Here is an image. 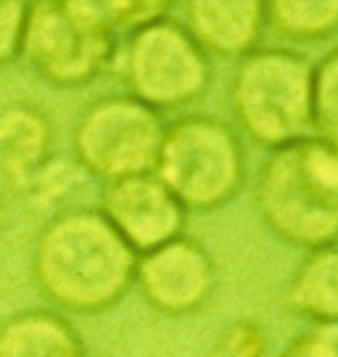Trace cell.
Listing matches in <instances>:
<instances>
[{
  "label": "cell",
  "instance_id": "1",
  "mask_svg": "<svg viewBox=\"0 0 338 357\" xmlns=\"http://www.w3.org/2000/svg\"><path fill=\"white\" fill-rule=\"evenodd\" d=\"M138 255L98 209L53 217L35 252L40 289L72 312H103L122 302L135 281Z\"/></svg>",
  "mask_w": 338,
  "mask_h": 357
},
{
  "label": "cell",
  "instance_id": "2",
  "mask_svg": "<svg viewBox=\"0 0 338 357\" xmlns=\"http://www.w3.org/2000/svg\"><path fill=\"white\" fill-rule=\"evenodd\" d=\"M254 206L277 241L304 252L338 243V151L314 135L272 149Z\"/></svg>",
  "mask_w": 338,
  "mask_h": 357
},
{
  "label": "cell",
  "instance_id": "3",
  "mask_svg": "<svg viewBox=\"0 0 338 357\" xmlns=\"http://www.w3.org/2000/svg\"><path fill=\"white\" fill-rule=\"evenodd\" d=\"M312 66L293 48H256L238 59L230 109L249 141L272 151L312 135Z\"/></svg>",
  "mask_w": 338,
  "mask_h": 357
},
{
  "label": "cell",
  "instance_id": "4",
  "mask_svg": "<svg viewBox=\"0 0 338 357\" xmlns=\"http://www.w3.org/2000/svg\"><path fill=\"white\" fill-rule=\"evenodd\" d=\"M153 175L190 212L227 206L246 183V151L238 132L209 114L177 116L164 128Z\"/></svg>",
  "mask_w": 338,
  "mask_h": 357
},
{
  "label": "cell",
  "instance_id": "5",
  "mask_svg": "<svg viewBox=\"0 0 338 357\" xmlns=\"http://www.w3.org/2000/svg\"><path fill=\"white\" fill-rule=\"evenodd\" d=\"M22 51L48 82L79 88L112 64L116 40L100 0H35L26 6Z\"/></svg>",
  "mask_w": 338,
  "mask_h": 357
},
{
  "label": "cell",
  "instance_id": "6",
  "mask_svg": "<svg viewBox=\"0 0 338 357\" xmlns=\"http://www.w3.org/2000/svg\"><path fill=\"white\" fill-rule=\"evenodd\" d=\"M112 64L119 69L127 96L159 114L199 101L214 79L212 56L185 24L172 19L130 32Z\"/></svg>",
  "mask_w": 338,
  "mask_h": 357
},
{
  "label": "cell",
  "instance_id": "7",
  "mask_svg": "<svg viewBox=\"0 0 338 357\" xmlns=\"http://www.w3.org/2000/svg\"><path fill=\"white\" fill-rule=\"evenodd\" d=\"M167 122L132 96H106L90 103L75 128L79 167L106 185L153 172Z\"/></svg>",
  "mask_w": 338,
  "mask_h": 357
},
{
  "label": "cell",
  "instance_id": "8",
  "mask_svg": "<svg viewBox=\"0 0 338 357\" xmlns=\"http://www.w3.org/2000/svg\"><path fill=\"white\" fill-rule=\"evenodd\" d=\"M143 299L169 318L193 315L212 302L217 291V265L209 249L183 233L138 257L135 281Z\"/></svg>",
  "mask_w": 338,
  "mask_h": 357
},
{
  "label": "cell",
  "instance_id": "9",
  "mask_svg": "<svg viewBox=\"0 0 338 357\" xmlns=\"http://www.w3.org/2000/svg\"><path fill=\"white\" fill-rule=\"evenodd\" d=\"M98 212L138 257L183 236L190 217L153 172L109 183Z\"/></svg>",
  "mask_w": 338,
  "mask_h": 357
},
{
  "label": "cell",
  "instance_id": "10",
  "mask_svg": "<svg viewBox=\"0 0 338 357\" xmlns=\"http://www.w3.org/2000/svg\"><path fill=\"white\" fill-rule=\"evenodd\" d=\"M185 29L217 59L256 51L267 29L264 0H185Z\"/></svg>",
  "mask_w": 338,
  "mask_h": 357
},
{
  "label": "cell",
  "instance_id": "11",
  "mask_svg": "<svg viewBox=\"0 0 338 357\" xmlns=\"http://www.w3.org/2000/svg\"><path fill=\"white\" fill-rule=\"evenodd\" d=\"M283 305L309 326H338V243L301 257L283 289Z\"/></svg>",
  "mask_w": 338,
  "mask_h": 357
},
{
  "label": "cell",
  "instance_id": "12",
  "mask_svg": "<svg viewBox=\"0 0 338 357\" xmlns=\"http://www.w3.org/2000/svg\"><path fill=\"white\" fill-rule=\"evenodd\" d=\"M0 357H85V347L61 315L26 312L0 328Z\"/></svg>",
  "mask_w": 338,
  "mask_h": 357
},
{
  "label": "cell",
  "instance_id": "13",
  "mask_svg": "<svg viewBox=\"0 0 338 357\" xmlns=\"http://www.w3.org/2000/svg\"><path fill=\"white\" fill-rule=\"evenodd\" d=\"M50 149V125L38 109H8L0 114V156L8 175L29 180Z\"/></svg>",
  "mask_w": 338,
  "mask_h": 357
},
{
  "label": "cell",
  "instance_id": "14",
  "mask_svg": "<svg viewBox=\"0 0 338 357\" xmlns=\"http://www.w3.org/2000/svg\"><path fill=\"white\" fill-rule=\"evenodd\" d=\"M267 24L293 43H320L338 35V0H264Z\"/></svg>",
  "mask_w": 338,
  "mask_h": 357
},
{
  "label": "cell",
  "instance_id": "15",
  "mask_svg": "<svg viewBox=\"0 0 338 357\" xmlns=\"http://www.w3.org/2000/svg\"><path fill=\"white\" fill-rule=\"evenodd\" d=\"M312 135L338 151V48L312 66Z\"/></svg>",
  "mask_w": 338,
  "mask_h": 357
},
{
  "label": "cell",
  "instance_id": "16",
  "mask_svg": "<svg viewBox=\"0 0 338 357\" xmlns=\"http://www.w3.org/2000/svg\"><path fill=\"white\" fill-rule=\"evenodd\" d=\"M270 342L262 323L254 318L230 320L209 349V357H267Z\"/></svg>",
  "mask_w": 338,
  "mask_h": 357
},
{
  "label": "cell",
  "instance_id": "17",
  "mask_svg": "<svg viewBox=\"0 0 338 357\" xmlns=\"http://www.w3.org/2000/svg\"><path fill=\"white\" fill-rule=\"evenodd\" d=\"M177 0H100L103 13L114 29L135 32L169 19Z\"/></svg>",
  "mask_w": 338,
  "mask_h": 357
},
{
  "label": "cell",
  "instance_id": "18",
  "mask_svg": "<svg viewBox=\"0 0 338 357\" xmlns=\"http://www.w3.org/2000/svg\"><path fill=\"white\" fill-rule=\"evenodd\" d=\"M280 357H338V326H309L283 347Z\"/></svg>",
  "mask_w": 338,
  "mask_h": 357
},
{
  "label": "cell",
  "instance_id": "19",
  "mask_svg": "<svg viewBox=\"0 0 338 357\" xmlns=\"http://www.w3.org/2000/svg\"><path fill=\"white\" fill-rule=\"evenodd\" d=\"M26 6L22 0H0V64L13 59L22 48Z\"/></svg>",
  "mask_w": 338,
  "mask_h": 357
},
{
  "label": "cell",
  "instance_id": "20",
  "mask_svg": "<svg viewBox=\"0 0 338 357\" xmlns=\"http://www.w3.org/2000/svg\"><path fill=\"white\" fill-rule=\"evenodd\" d=\"M0 222H3V206H0Z\"/></svg>",
  "mask_w": 338,
  "mask_h": 357
}]
</instances>
